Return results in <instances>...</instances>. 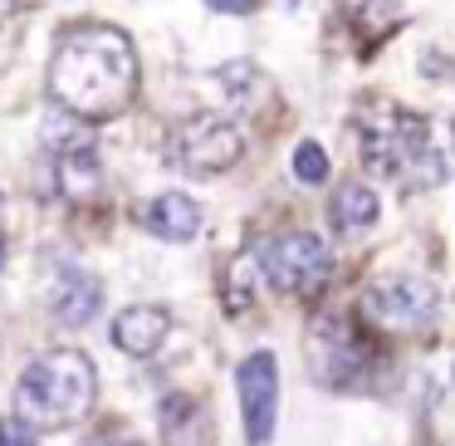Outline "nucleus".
Segmentation results:
<instances>
[{"mask_svg":"<svg viewBox=\"0 0 455 446\" xmlns=\"http://www.w3.org/2000/svg\"><path fill=\"white\" fill-rule=\"evenodd\" d=\"M50 99L69 118L103 123L138 99V50L118 25H69L50 60Z\"/></svg>","mask_w":455,"mask_h":446,"instance_id":"obj_1","label":"nucleus"},{"mask_svg":"<svg viewBox=\"0 0 455 446\" xmlns=\"http://www.w3.org/2000/svg\"><path fill=\"white\" fill-rule=\"evenodd\" d=\"M357 158L372 177L406 182V187H435L445 182V152L435 148V133L421 113L402 109L392 99H363L353 113Z\"/></svg>","mask_w":455,"mask_h":446,"instance_id":"obj_2","label":"nucleus"},{"mask_svg":"<svg viewBox=\"0 0 455 446\" xmlns=\"http://www.w3.org/2000/svg\"><path fill=\"white\" fill-rule=\"evenodd\" d=\"M93 397H99L93 358L79 348H50L15 383V417L35 432H60L89 412Z\"/></svg>","mask_w":455,"mask_h":446,"instance_id":"obj_3","label":"nucleus"},{"mask_svg":"<svg viewBox=\"0 0 455 446\" xmlns=\"http://www.w3.org/2000/svg\"><path fill=\"white\" fill-rule=\"evenodd\" d=\"M435 309H441V295H435V285L421 275H382L363 289V299H357L363 324L377 328V334H392V338L431 328Z\"/></svg>","mask_w":455,"mask_h":446,"instance_id":"obj_4","label":"nucleus"},{"mask_svg":"<svg viewBox=\"0 0 455 446\" xmlns=\"http://www.w3.org/2000/svg\"><path fill=\"white\" fill-rule=\"evenodd\" d=\"M304 353H308V377L333 393L343 387H357L367 377V368L377 363L372 358V344L363 338V328L347 324L338 314H318L304 334Z\"/></svg>","mask_w":455,"mask_h":446,"instance_id":"obj_5","label":"nucleus"},{"mask_svg":"<svg viewBox=\"0 0 455 446\" xmlns=\"http://www.w3.org/2000/svg\"><path fill=\"white\" fill-rule=\"evenodd\" d=\"M240 152H245V138L220 113H196V118L177 123L167 138V162L187 177H220L240 162Z\"/></svg>","mask_w":455,"mask_h":446,"instance_id":"obj_6","label":"nucleus"},{"mask_svg":"<svg viewBox=\"0 0 455 446\" xmlns=\"http://www.w3.org/2000/svg\"><path fill=\"white\" fill-rule=\"evenodd\" d=\"M259 270L284 295H318L333 275V250L314 231H279L259 246Z\"/></svg>","mask_w":455,"mask_h":446,"instance_id":"obj_7","label":"nucleus"},{"mask_svg":"<svg viewBox=\"0 0 455 446\" xmlns=\"http://www.w3.org/2000/svg\"><path fill=\"white\" fill-rule=\"evenodd\" d=\"M235 397H240V422H245L250 446H269L279 426V358L269 348H255L235 368Z\"/></svg>","mask_w":455,"mask_h":446,"instance_id":"obj_8","label":"nucleus"},{"mask_svg":"<svg viewBox=\"0 0 455 446\" xmlns=\"http://www.w3.org/2000/svg\"><path fill=\"white\" fill-rule=\"evenodd\" d=\"M44 304H50V314L60 319L64 328H84V324H93L99 309H103V280L89 275V270H79V265H64L60 275H54Z\"/></svg>","mask_w":455,"mask_h":446,"instance_id":"obj_9","label":"nucleus"},{"mask_svg":"<svg viewBox=\"0 0 455 446\" xmlns=\"http://www.w3.org/2000/svg\"><path fill=\"white\" fill-rule=\"evenodd\" d=\"M138 221H142V231H152L157 240H172V246L196 240L201 226H206L201 207L191 197H181V191H157V197H148L138 207Z\"/></svg>","mask_w":455,"mask_h":446,"instance_id":"obj_10","label":"nucleus"},{"mask_svg":"<svg viewBox=\"0 0 455 446\" xmlns=\"http://www.w3.org/2000/svg\"><path fill=\"white\" fill-rule=\"evenodd\" d=\"M157 432L162 446H211L216 442V422H211L206 402L187 393H167L157 402Z\"/></svg>","mask_w":455,"mask_h":446,"instance_id":"obj_11","label":"nucleus"},{"mask_svg":"<svg viewBox=\"0 0 455 446\" xmlns=\"http://www.w3.org/2000/svg\"><path fill=\"white\" fill-rule=\"evenodd\" d=\"M172 334V314L162 304H128L113 319V348H123L128 358H152Z\"/></svg>","mask_w":455,"mask_h":446,"instance_id":"obj_12","label":"nucleus"},{"mask_svg":"<svg viewBox=\"0 0 455 446\" xmlns=\"http://www.w3.org/2000/svg\"><path fill=\"white\" fill-rule=\"evenodd\" d=\"M54 191H60L69 207H89V201L103 191V167H99L93 142L54 152Z\"/></svg>","mask_w":455,"mask_h":446,"instance_id":"obj_13","label":"nucleus"},{"mask_svg":"<svg viewBox=\"0 0 455 446\" xmlns=\"http://www.w3.org/2000/svg\"><path fill=\"white\" fill-rule=\"evenodd\" d=\"M328 216H333L338 236H363L367 226H377V216H382V201H377V191L367 187V182L347 177V182H338L333 201H328Z\"/></svg>","mask_w":455,"mask_h":446,"instance_id":"obj_14","label":"nucleus"},{"mask_svg":"<svg viewBox=\"0 0 455 446\" xmlns=\"http://www.w3.org/2000/svg\"><path fill=\"white\" fill-rule=\"evenodd\" d=\"M353 20H357V35H363L367 54H372L377 45H382L387 35L396 30V20H402V5H396V0H367V5L353 15Z\"/></svg>","mask_w":455,"mask_h":446,"instance_id":"obj_15","label":"nucleus"},{"mask_svg":"<svg viewBox=\"0 0 455 446\" xmlns=\"http://www.w3.org/2000/svg\"><path fill=\"white\" fill-rule=\"evenodd\" d=\"M294 177L304 182V187H318V182H328V152L318 148L314 138H304L294 148Z\"/></svg>","mask_w":455,"mask_h":446,"instance_id":"obj_16","label":"nucleus"},{"mask_svg":"<svg viewBox=\"0 0 455 446\" xmlns=\"http://www.w3.org/2000/svg\"><path fill=\"white\" fill-rule=\"evenodd\" d=\"M35 426H25L20 417H0V446H40Z\"/></svg>","mask_w":455,"mask_h":446,"instance_id":"obj_17","label":"nucleus"},{"mask_svg":"<svg viewBox=\"0 0 455 446\" xmlns=\"http://www.w3.org/2000/svg\"><path fill=\"white\" fill-rule=\"evenodd\" d=\"M84 446H138V442H132V436L123 432V426H103V432H93Z\"/></svg>","mask_w":455,"mask_h":446,"instance_id":"obj_18","label":"nucleus"},{"mask_svg":"<svg viewBox=\"0 0 455 446\" xmlns=\"http://www.w3.org/2000/svg\"><path fill=\"white\" fill-rule=\"evenodd\" d=\"M211 11H220V15H250L259 5V0H206Z\"/></svg>","mask_w":455,"mask_h":446,"instance_id":"obj_19","label":"nucleus"},{"mask_svg":"<svg viewBox=\"0 0 455 446\" xmlns=\"http://www.w3.org/2000/svg\"><path fill=\"white\" fill-rule=\"evenodd\" d=\"M0 270H5V231H0Z\"/></svg>","mask_w":455,"mask_h":446,"instance_id":"obj_20","label":"nucleus"}]
</instances>
